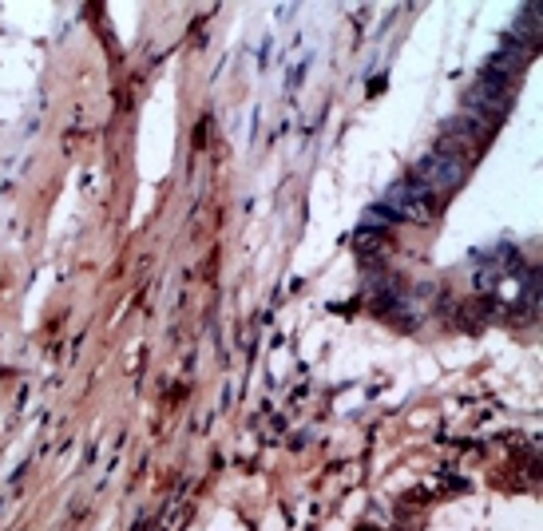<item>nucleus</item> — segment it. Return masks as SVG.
Listing matches in <instances>:
<instances>
[{
	"label": "nucleus",
	"mask_w": 543,
	"mask_h": 531,
	"mask_svg": "<svg viewBox=\"0 0 543 531\" xmlns=\"http://www.w3.org/2000/svg\"><path fill=\"white\" fill-rule=\"evenodd\" d=\"M436 211H440V199L429 195L413 175H409V179H401V183H393V187L385 191V199H381V214H389V218L433 222Z\"/></svg>",
	"instance_id": "1"
},
{
	"label": "nucleus",
	"mask_w": 543,
	"mask_h": 531,
	"mask_svg": "<svg viewBox=\"0 0 543 531\" xmlns=\"http://www.w3.org/2000/svg\"><path fill=\"white\" fill-rule=\"evenodd\" d=\"M464 175H468V163H464L460 155L444 151V147H436L433 155H425V159L417 163V171H413V179H417L429 195H436V199L452 195V191L464 183Z\"/></svg>",
	"instance_id": "2"
}]
</instances>
